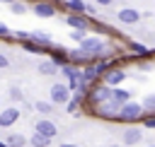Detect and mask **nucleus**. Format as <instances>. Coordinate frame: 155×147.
I'll return each instance as SVG.
<instances>
[{
	"instance_id": "nucleus-1",
	"label": "nucleus",
	"mask_w": 155,
	"mask_h": 147,
	"mask_svg": "<svg viewBox=\"0 0 155 147\" xmlns=\"http://www.w3.org/2000/svg\"><path fill=\"white\" fill-rule=\"evenodd\" d=\"M140 116H143V106H140L138 101H131V99H128L126 104L119 106V116H116V118L124 120V123H136Z\"/></svg>"
},
{
	"instance_id": "nucleus-2",
	"label": "nucleus",
	"mask_w": 155,
	"mask_h": 147,
	"mask_svg": "<svg viewBox=\"0 0 155 147\" xmlns=\"http://www.w3.org/2000/svg\"><path fill=\"white\" fill-rule=\"evenodd\" d=\"M80 43H82V46H80V51H85L87 55H99V53L104 51V43H102L97 36H85Z\"/></svg>"
},
{
	"instance_id": "nucleus-3",
	"label": "nucleus",
	"mask_w": 155,
	"mask_h": 147,
	"mask_svg": "<svg viewBox=\"0 0 155 147\" xmlns=\"http://www.w3.org/2000/svg\"><path fill=\"white\" fill-rule=\"evenodd\" d=\"M99 118H107V120H116V116H119V106L116 104H111L109 99L107 101H102V104H97V111H94Z\"/></svg>"
},
{
	"instance_id": "nucleus-4",
	"label": "nucleus",
	"mask_w": 155,
	"mask_h": 147,
	"mask_svg": "<svg viewBox=\"0 0 155 147\" xmlns=\"http://www.w3.org/2000/svg\"><path fill=\"white\" fill-rule=\"evenodd\" d=\"M68 99H70V89H68V84L56 82V84L51 87V104H65Z\"/></svg>"
},
{
	"instance_id": "nucleus-5",
	"label": "nucleus",
	"mask_w": 155,
	"mask_h": 147,
	"mask_svg": "<svg viewBox=\"0 0 155 147\" xmlns=\"http://www.w3.org/2000/svg\"><path fill=\"white\" fill-rule=\"evenodd\" d=\"M17 118H19V108H15V106L0 111V128H10V125H15Z\"/></svg>"
},
{
	"instance_id": "nucleus-6",
	"label": "nucleus",
	"mask_w": 155,
	"mask_h": 147,
	"mask_svg": "<svg viewBox=\"0 0 155 147\" xmlns=\"http://www.w3.org/2000/svg\"><path fill=\"white\" fill-rule=\"evenodd\" d=\"M109 94H111V87H109V84H102V87H94V89L90 92V99H92L94 104H102V101L109 99Z\"/></svg>"
},
{
	"instance_id": "nucleus-7",
	"label": "nucleus",
	"mask_w": 155,
	"mask_h": 147,
	"mask_svg": "<svg viewBox=\"0 0 155 147\" xmlns=\"http://www.w3.org/2000/svg\"><path fill=\"white\" fill-rule=\"evenodd\" d=\"M128 99H131V92H126V89H121V87H111V94H109V101H111V104L121 106V104H126Z\"/></svg>"
},
{
	"instance_id": "nucleus-8",
	"label": "nucleus",
	"mask_w": 155,
	"mask_h": 147,
	"mask_svg": "<svg viewBox=\"0 0 155 147\" xmlns=\"http://www.w3.org/2000/svg\"><path fill=\"white\" fill-rule=\"evenodd\" d=\"M36 133H41V135H46V137H53V135L58 133V128H56V123H53V120L41 118V120L36 123Z\"/></svg>"
},
{
	"instance_id": "nucleus-9",
	"label": "nucleus",
	"mask_w": 155,
	"mask_h": 147,
	"mask_svg": "<svg viewBox=\"0 0 155 147\" xmlns=\"http://www.w3.org/2000/svg\"><path fill=\"white\" fill-rule=\"evenodd\" d=\"M34 14H39V17H53V14H56V5L41 0V2L34 5Z\"/></svg>"
},
{
	"instance_id": "nucleus-10",
	"label": "nucleus",
	"mask_w": 155,
	"mask_h": 147,
	"mask_svg": "<svg viewBox=\"0 0 155 147\" xmlns=\"http://www.w3.org/2000/svg\"><path fill=\"white\" fill-rule=\"evenodd\" d=\"M116 17H119V22H124V24H136V22L140 19V12H136V10H131V7H124Z\"/></svg>"
},
{
	"instance_id": "nucleus-11",
	"label": "nucleus",
	"mask_w": 155,
	"mask_h": 147,
	"mask_svg": "<svg viewBox=\"0 0 155 147\" xmlns=\"http://www.w3.org/2000/svg\"><path fill=\"white\" fill-rule=\"evenodd\" d=\"M126 80V72L124 70H109L107 75H104V84H109V87H116V84H121Z\"/></svg>"
},
{
	"instance_id": "nucleus-12",
	"label": "nucleus",
	"mask_w": 155,
	"mask_h": 147,
	"mask_svg": "<svg viewBox=\"0 0 155 147\" xmlns=\"http://www.w3.org/2000/svg\"><path fill=\"white\" fill-rule=\"evenodd\" d=\"M102 70H104V65H92V67H87L85 72H80V80H82L85 84H90V82L97 80V75H102Z\"/></svg>"
},
{
	"instance_id": "nucleus-13",
	"label": "nucleus",
	"mask_w": 155,
	"mask_h": 147,
	"mask_svg": "<svg viewBox=\"0 0 155 147\" xmlns=\"http://www.w3.org/2000/svg\"><path fill=\"white\" fill-rule=\"evenodd\" d=\"M140 137H143V133L138 128H126L124 130V145H136V142H140Z\"/></svg>"
},
{
	"instance_id": "nucleus-14",
	"label": "nucleus",
	"mask_w": 155,
	"mask_h": 147,
	"mask_svg": "<svg viewBox=\"0 0 155 147\" xmlns=\"http://www.w3.org/2000/svg\"><path fill=\"white\" fill-rule=\"evenodd\" d=\"M68 24L73 29H87V19L82 14H68Z\"/></svg>"
},
{
	"instance_id": "nucleus-15",
	"label": "nucleus",
	"mask_w": 155,
	"mask_h": 147,
	"mask_svg": "<svg viewBox=\"0 0 155 147\" xmlns=\"http://www.w3.org/2000/svg\"><path fill=\"white\" fill-rule=\"evenodd\" d=\"M39 72H41V75H53V72H58V65H56L53 60H44V63L39 65Z\"/></svg>"
},
{
	"instance_id": "nucleus-16",
	"label": "nucleus",
	"mask_w": 155,
	"mask_h": 147,
	"mask_svg": "<svg viewBox=\"0 0 155 147\" xmlns=\"http://www.w3.org/2000/svg\"><path fill=\"white\" fill-rule=\"evenodd\" d=\"M24 142H27V137L24 135H17V133H12L10 137H7V147H24Z\"/></svg>"
},
{
	"instance_id": "nucleus-17",
	"label": "nucleus",
	"mask_w": 155,
	"mask_h": 147,
	"mask_svg": "<svg viewBox=\"0 0 155 147\" xmlns=\"http://www.w3.org/2000/svg\"><path fill=\"white\" fill-rule=\"evenodd\" d=\"M31 36H34V43H39V46H51V39H48L46 31H34Z\"/></svg>"
},
{
	"instance_id": "nucleus-18",
	"label": "nucleus",
	"mask_w": 155,
	"mask_h": 147,
	"mask_svg": "<svg viewBox=\"0 0 155 147\" xmlns=\"http://www.w3.org/2000/svg\"><path fill=\"white\" fill-rule=\"evenodd\" d=\"M48 142H51V137H46L41 133H34V137H31V145L34 147H48Z\"/></svg>"
},
{
	"instance_id": "nucleus-19",
	"label": "nucleus",
	"mask_w": 155,
	"mask_h": 147,
	"mask_svg": "<svg viewBox=\"0 0 155 147\" xmlns=\"http://www.w3.org/2000/svg\"><path fill=\"white\" fill-rule=\"evenodd\" d=\"M143 111H150V113H155V94H148L145 99H143Z\"/></svg>"
},
{
	"instance_id": "nucleus-20",
	"label": "nucleus",
	"mask_w": 155,
	"mask_h": 147,
	"mask_svg": "<svg viewBox=\"0 0 155 147\" xmlns=\"http://www.w3.org/2000/svg\"><path fill=\"white\" fill-rule=\"evenodd\" d=\"M53 106L56 104H51V101H36V111L39 113H53Z\"/></svg>"
},
{
	"instance_id": "nucleus-21",
	"label": "nucleus",
	"mask_w": 155,
	"mask_h": 147,
	"mask_svg": "<svg viewBox=\"0 0 155 147\" xmlns=\"http://www.w3.org/2000/svg\"><path fill=\"white\" fill-rule=\"evenodd\" d=\"M68 7H70V10H75V12H82L87 5H85L82 0H68Z\"/></svg>"
},
{
	"instance_id": "nucleus-22",
	"label": "nucleus",
	"mask_w": 155,
	"mask_h": 147,
	"mask_svg": "<svg viewBox=\"0 0 155 147\" xmlns=\"http://www.w3.org/2000/svg\"><path fill=\"white\" fill-rule=\"evenodd\" d=\"M10 5H12V12H15V14H22V12L27 10V7H24V2H15V0H12Z\"/></svg>"
},
{
	"instance_id": "nucleus-23",
	"label": "nucleus",
	"mask_w": 155,
	"mask_h": 147,
	"mask_svg": "<svg viewBox=\"0 0 155 147\" xmlns=\"http://www.w3.org/2000/svg\"><path fill=\"white\" fill-rule=\"evenodd\" d=\"M70 39H73V41H82V39H85V29H75V31L70 34Z\"/></svg>"
},
{
	"instance_id": "nucleus-24",
	"label": "nucleus",
	"mask_w": 155,
	"mask_h": 147,
	"mask_svg": "<svg viewBox=\"0 0 155 147\" xmlns=\"http://www.w3.org/2000/svg\"><path fill=\"white\" fill-rule=\"evenodd\" d=\"M131 48L136 51V55H145V46H140V43H133Z\"/></svg>"
},
{
	"instance_id": "nucleus-25",
	"label": "nucleus",
	"mask_w": 155,
	"mask_h": 147,
	"mask_svg": "<svg viewBox=\"0 0 155 147\" xmlns=\"http://www.w3.org/2000/svg\"><path fill=\"white\" fill-rule=\"evenodd\" d=\"M10 99H15V101H17V99H22V92H19L17 87H12V89H10Z\"/></svg>"
},
{
	"instance_id": "nucleus-26",
	"label": "nucleus",
	"mask_w": 155,
	"mask_h": 147,
	"mask_svg": "<svg viewBox=\"0 0 155 147\" xmlns=\"http://www.w3.org/2000/svg\"><path fill=\"white\" fill-rule=\"evenodd\" d=\"M15 36H17V39H22V41H27V39H29V36H31V34H29V31H17V34H15Z\"/></svg>"
},
{
	"instance_id": "nucleus-27",
	"label": "nucleus",
	"mask_w": 155,
	"mask_h": 147,
	"mask_svg": "<svg viewBox=\"0 0 155 147\" xmlns=\"http://www.w3.org/2000/svg\"><path fill=\"white\" fill-rule=\"evenodd\" d=\"M145 128H155V116H148L145 118Z\"/></svg>"
},
{
	"instance_id": "nucleus-28",
	"label": "nucleus",
	"mask_w": 155,
	"mask_h": 147,
	"mask_svg": "<svg viewBox=\"0 0 155 147\" xmlns=\"http://www.w3.org/2000/svg\"><path fill=\"white\" fill-rule=\"evenodd\" d=\"M0 67H7V58H5L2 53H0Z\"/></svg>"
},
{
	"instance_id": "nucleus-29",
	"label": "nucleus",
	"mask_w": 155,
	"mask_h": 147,
	"mask_svg": "<svg viewBox=\"0 0 155 147\" xmlns=\"http://www.w3.org/2000/svg\"><path fill=\"white\" fill-rule=\"evenodd\" d=\"M94 2H97V5H111L114 0H94Z\"/></svg>"
},
{
	"instance_id": "nucleus-30",
	"label": "nucleus",
	"mask_w": 155,
	"mask_h": 147,
	"mask_svg": "<svg viewBox=\"0 0 155 147\" xmlns=\"http://www.w3.org/2000/svg\"><path fill=\"white\" fill-rule=\"evenodd\" d=\"M5 34H7V27H5V24H0V36H5Z\"/></svg>"
},
{
	"instance_id": "nucleus-31",
	"label": "nucleus",
	"mask_w": 155,
	"mask_h": 147,
	"mask_svg": "<svg viewBox=\"0 0 155 147\" xmlns=\"http://www.w3.org/2000/svg\"><path fill=\"white\" fill-rule=\"evenodd\" d=\"M61 147H80V145H73V142H65V145H61Z\"/></svg>"
},
{
	"instance_id": "nucleus-32",
	"label": "nucleus",
	"mask_w": 155,
	"mask_h": 147,
	"mask_svg": "<svg viewBox=\"0 0 155 147\" xmlns=\"http://www.w3.org/2000/svg\"><path fill=\"white\" fill-rule=\"evenodd\" d=\"M0 147H7V145H5V142H0Z\"/></svg>"
},
{
	"instance_id": "nucleus-33",
	"label": "nucleus",
	"mask_w": 155,
	"mask_h": 147,
	"mask_svg": "<svg viewBox=\"0 0 155 147\" xmlns=\"http://www.w3.org/2000/svg\"><path fill=\"white\" fill-rule=\"evenodd\" d=\"M2 2H12V0H2Z\"/></svg>"
},
{
	"instance_id": "nucleus-34",
	"label": "nucleus",
	"mask_w": 155,
	"mask_h": 147,
	"mask_svg": "<svg viewBox=\"0 0 155 147\" xmlns=\"http://www.w3.org/2000/svg\"><path fill=\"white\" fill-rule=\"evenodd\" d=\"M111 147H119V145H111Z\"/></svg>"
},
{
	"instance_id": "nucleus-35",
	"label": "nucleus",
	"mask_w": 155,
	"mask_h": 147,
	"mask_svg": "<svg viewBox=\"0 0 155 147\" xmlns=\"http://www.w3.org/2000/svg\"><path fill=\"white\" fill-rule=\"evenodd\" d=\"M150 147H155V145H150Z\"/></svg>"
}]
</instances>
